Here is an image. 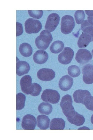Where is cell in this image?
Wrapping results in <instances>:
<instances>
[{"mask_svg":"<svg viewBox=\"0 0 93 140\" xmlns=\"http://www.w3.org/2000/svg\"><path fill=\"white\" fill-rule=\"evenodd\" d=\"M52 39V36L50 32L47 30H43L36 38L35 44L38 49L46 50Z\"/></svg>","mask_w":93,"mask_h":140,"instance_id":"1","label":"cell"},{"mask_svg":"<svg viewBox=\"0 0 93 140\" xmlns=\"http://www.w3.org/2000/svg\"><path fill=\"white\" fill-rule=\"evenodd\" d=\"M72 103V97L69 95H65L62 98L60 105L63 113L67 118L72 117L75 114Z\"/></svg>","mask_w":93,"mask_h":140,"instance_id":"2","label":"cell"},{"mask_svg":"<svg viewBox=\"0 0 93 140\" xmlns=\"http://www.w3.org/2000/svg\"><path fill=\"white\" fill-rule=\"evenodd\" d=\"M41 97L43 101L54 104L59 102L60 96L57 91L48 89L43 91Z\"/></svg>","mask_w":93,"mask_h":140,"instance_id":"3","label":"cell"},{"mask_svg":"<svg viewBox=\"0 0 93 140\" xmlns=\"http://www.w3.org/2000/svg\"><path fill=\"white\" fill-rule=\"evenodd\" d=\"M75 22L73 18L69 15H66L61 18V30L64 34L71 33L75 26Z\"/></svg>","mask_w":93,"mask_h":140,"instance_id":"4","label":"cell"},{"mask_svg":"<svg viewBox=\"0 0 93 140\" xmlns=\"http://www.w3.org/2000/svg\"><path fill=\"white\" fill-rule=\"evenodd\" d=\"M25 26L26 32L29 34L37 33L42 28V24L39 20L31 18L26 21Z\"/></svg>","mask_w":93,"mask_h":140,"instance_id":"5","label":"cell"},{"mask_svg":"<svg viewBox=\"0 0 93 140\" xmlns=\"http://www.w3.org/2000/svg\"><path fill=\"white\" fill-rule=\"evenodd\" d=\"M32 81L31 76L29 75H25L21 79L20 83L21 90L24 93L30 95L33 92L34 88Z\"/></svg>","mask_w":93,"mask_h":140,"instance_id":"6","label":"cell"},{"mask_svg":"<svg viewBox=\"0 0 93 140\" xmlns=\"http://www.w3.org/2000/svg\"><path fill=\"white\" fill-rule=\"evenodd\" d=\"M74 55V52L71 48L65 47L63 51L58 55V60L60 63L66 65L70 63L72 61Z\"/></svg>","mask_w":93,"mask_h":140,"instance_id":"7","label":"cell"},{"mask_svg":"<svg viewBox=\"0 0 93 140\" xmlns=\"http://www.w3.org/2000/svg\"><path fill=\"white\" fill-rule=\"evenodd\" d=\"M60 18L55 13L50 14L48 17L45 26V29L50 32L54 31L59 24Z\"/></svg>","mask_w":93,"mask_h":140,"instance_id":"8","label":"cell"},{"mask_svg":"<svg viewBox=\"0 0 93 140\" xmlns=\"http://www.w3.org/2000/svg\"><path fill=\"white\" fill-rule=\"evenodd\" d=\"M92 58L90 52L86 49H79L75 57V59L77 62L83 65L88 63Z\"/></svg>","mask_w":93,"mask_h":140,"instance_id":"9","label":"cell"},{"mask_svg":"<svg viewBox=\"0 0 93 140\" xmlns=\"http://www.w3.org/2000/svg\"><path fill=\"white\" fill-rule=\"evenodd\" d=\"M83 80L87 84L93 83V65L91 64H86L82 67Z\"/></svg>","mask_w":93,"mask_h":140,"instance_id":"10","label":"cell"},{"mask_svg":"<svg viewBox=\"0 0 93 140\" xmlns=\"http://www.w3.org/2000/svg\"><path fill=\"white\" fill-rule=\"evenodd\" d=\"M37 124L35 117L31 114H27L22 118L21 125L24 130H34Z\"/></svg>","mask_w":93,"mask_h":140,"instance_id":"11","label":"cell"},{"mask_svg":"<svg viewBox=\"0 0 93 140\" xmlns=\"http://www.w3.org/2000/svg\"><path fill=\"white\" fill-rule=\"evenodd\" d=\"M37 75L38 78L41 80L48 81L51 80L54 78L55 73L51 69L43 68L38 71Z\"/></svg>","mask_w":93,"mask_h":140,"instance_id":"12","label":"cell"},{"mask_svg":"<svg viewBox=\"0 0 93 140\" xmlns=\"http://www.w3.org/2000/svg\"><path fill=\"white\" fill-rule=\"evenodd\" d=\"M73 79L68 75L62 76L59 82V86L62 90L66 91L69 90L73 84Z\"/></svg>","mask_w":93,"mask_h":140,"instance_id":"13","label":"cell"},{"mask_svg":"<svg viewBox=\"0 0 93 140\" xmlns=\"http://www.w3.org/2000/svg\"><path fill=\"white\" fill-rule=\"evenodd\" d=\"M48 58V53L43 50H37L33 55V59L35 62L39 64L45 63Z\"/></svg>","mask_w":93,"mask_h":140,"instance_id":"14","label":"cell"},{"mask_svg":"<svg viewBox=\"0 0 93 140\" xmlns=\"http://www.w3.org/2000/svg\"><path fill=\"white\" fill-rule=\"evenodd\" d=\"M16 65V73L19 76L28 73L30 70L29 65L26 61L19 60L17 62Z\"/></svg>","mask_w":93,"mask_h":140,"instance_id":"15","label":"cell"},{"mask_svg":"<svg viewBox=\"0 0 93 140\" xmlns=\"http://www.w3.org/2000/svg\"><path fill=\"white\" fill-rule=\"evenodd\" d=\"M91 95L90 92L86 90L78 89L73 93V97L74 102L83 104L84 99L87 96Z\"/></svg>","mask_w":93,"mask_h":140,"instance_id":"16","label":"cell"},{"mask_svg":"<svg viewBox=\"0 0 93 140\" xmlns=\"http://www.w3.org/2000/svg\"><path fill=\"white\" fill-rule=\"evenodd\" d=\"M92 38L88 33L83 32L79 38L77 44L80 48L86 47L92 41Z\"/></svg>","mask_w":93,"mask_h":140,"instance_id":"17","label":"cell"},{"mask_svg":"<svg viewBox=\"0 0 93 140\" xmlns=\"http://www.w3.org/2000/svg\"><path fill=\"white\" fill-rule=\"evenodd\" d=\"M37 126L41 129L46 130L49 127L50 119L48 116L40 115L37 117Z\"/></svg>","mask_w":93,"mask_h":140,"instance_id":"18","label":"cell"},{"mask_svg":"<svg viewBox=\"0 0 93 140\" xmlns=\"http://www.w3.org/2000/svg\"><path fill=\"white\" fill-rule=\"evenodd\" d=\"M65 122L61 118H54L51 121L50 126L51 130H63L65 127Z\"/></svg>","mask_w":93,"mask_h":140,"instance_id":"19","label":"cell"},{"mask_svg":"<svg viewBox=\"0 0 93 140\" xmlns=\"http://www.w3.org/2000/svg\"><path fill=\"white\" fill-rule=\"evenodd\" d=\"M19 50L21 55L27 57L31 56L33 52L32 48L31 45L26 43L21 44L19 47Z\"/></svg>","mask_w":93,"mask_h":140,"instance_id":"20","label":"cell"},{"mask_svg":"<svg viewBox=\"0 0 93 140\" xmlns=\"http://www.w3.org/2000/svg\"><path fill=\"white\" fill-rule=\"evenodd\" d=\"M67 119L71 123L77 126H80L82 125L85 121V118L84 116L76 111L73 117L71 118H67Z\"/></svg>","mask_w":93,"mask_h":140,"instance_id":"21","label":"cell"},{"mask_svg":"<svg viewBox=\"0 0 93 140\" xmlns=\"http://www.w3.org/2000/svg\"><path fill=\"white\" fill-rule=\"evenodd\" d=\"M64 46V44L62 41L57 40L54 41L51 44L50 49L52 53L58 54L62 51Z\"/></svg>","mask_w":93,"mask_h":140,"instance_id":"22","label":"cell"},{"mask_svg":"<svg viewBox=\"0 0 93 140\" xmlns=\"http://www.w3.org/2000/svg\"><path fill=\"white\" fill-rule=\"evenodd\" d=\"M38 109L40 114L48 115L52 111V107L48 103L42 102L38 105Z\"/></svg>","mask_w":93,"mask_h":140,"instance_id":"23","label":"cell"},{"mask_svg":"<svg viewBox=\"0 0 93 140\" xmlns=\"http://www.w3.org/2000/svg\"><path fill=\"white\" fill-rule=\"evenodd\" d=\"M81 30L83 32L89 34L92 39L93 38V25L90 24L88 20H85L83 21L81 25Z\"/></svg>","mask_w":93,"mask_h":140,"instance_id":"24","label":"cell"},{"mask_svg":"<svg viewBox=\"0 0 93 140\" xmlns=\"http://www.w3.org/2000/svg\"><path fill=\"white\" fill-rule=\"evenodd\" d=\"M26 96L24 94L19 93L16 95V110H20L25 106Z\"/></svg>","mask_w":93,"mask_h":140,"instance_id":"25","label":"cell"},{"mask_svg":"<svg viewBox=\"0 0 93 140\" xmlns=\"http://www.w3.org/2000/svg\"><path fill=\"white\" fill-rule=\"evenodd\" d=\"M67 70L69 75L73 78L79 76L81 73L80 68L75 65H73L69 66L68 67Z\"/></svg>","mask_w":93,"mask_h":140,"instance_id":"26","label":"cell"},{"mask_svg":"<svg viewBox=\"0 0 93 140\" xmlns=\"http://www.w3.org/2000/svg\"><path fill=\"white\" fill-rule=\"evenodd\" d=\"M85 16L83 10H76L74 15V17L76 23L78 24L82 23L85 18Z\"/></svg>","mask_w":93,"mask_h":140,"instance_id":"27","label":"cell"},{"mask_svg":"<svg viewBox=\"0 0 93 140\" xmlns=\"http://www.w3.org/2000/svg\"><path fill=\"white\" fill-rule=\"evenodd\" d=\"M83 104L88 110L93 111V96L90 95L86 97L83 100Z\"/></svg>","mask_w":93,"mask_h":140,"instance_id":"28","label":"cell"},{"mask_svg":"<svg viewBox=\"0 0 93 140\" xmlns=\"http://www.w3.org/2000/svg\"><path fill=\"white\" fill-rule=\"evenodd\" d=\"M28 12L30 17L38 19L41 18L43 14V11L42 10H28Z\"/></svg>","mask_w":93,"mask_h":140,"instance_id":"29","label":"cell"},{"mask_svg":"<svg viewBox=\"0 0 93 140\" xmlns=\"http://www.w3.org/2000/svg\"><path fill=\"white\" fill-rule=\"evenodd\" d=\"M34 86V90L33 93L31 95L33 96H37L38 95L42 89L41 86L37 83H33Z\"/></svg>","mask_w":93,"mask_h":140,"instance_id":"30","label":"cell"},{"mask_svg":"<svg viewBox=\"0 0 93 140\" xmlns=\"http://www.w3.org/2000/svg\"><path fill=\"white\" fill-rule=\"evenodd\" d=\"M16 25V36H18L22 34L23 32V30L21 24L18 22H17Z\"/></svg>","mask_w":93,"mask_h":140,"instance_id":"31","label":"cell"},{"mask_svg":"<svg viewBox=\"0 0 93 140\" xmlns=\"http://www.w3.org/2000/svg\"><path fill=\"white\" fill-rule=\"evenodd\" d=\"M86 13L88 16H93V10H85Z\"/></svg>","mask_w":93,"mask_h":140,"instance_id":"32","label":"cell"},{"mask_svg":"<svg viewBox=\"0 0 93 140\" xmlns=\"http://www.w3.org/2000/svg\"><path fill=\"white\" fill-rule=\"evenodd\" d=\"M89 23L91 25H93V16L87 17Z\"/></svg>","mask_w":93,"mask_h":140,"instance_id":"33","label":"cell"},{"mask_svg":"<svg viewBox=\"0 0 93 140\" xmlns=\"http://www.w3.org/2000/svg\"><path fill=\"white\" fill-rule=\"evenodd\" d=\"M91 121L92 123L93 124V114L92 115L91 117Z\"/></svg>","mask_w":93,"mask_h":140,"instance_id":"34","label":"cell"},{"mask_svg":"<svg viewBox=\"0 0 93 140\" xmlns=\"http://www.w3.org/2000/svg\"><path fill=\"white\" fill-rule=\"evenodd\" d=\"M91 53H92V57H93V49L91 51Z\"/></svg>","mask_w":93,"mask_h":140,"instance_id":"35","label":"cell"},{"mask_svg":"<svg viewBox=\"0 0 93 140\" xmlns=\"http://www.w3.org/2000/svg\"><path fill=\"white\" fill-rule=\"evenodd\" d=\"M92 41H93V38L92 39Z\"/></svg>","mask_w":93,"mask_h":140,"instance_id":"36","label":"cell"}]
</instances>
